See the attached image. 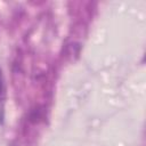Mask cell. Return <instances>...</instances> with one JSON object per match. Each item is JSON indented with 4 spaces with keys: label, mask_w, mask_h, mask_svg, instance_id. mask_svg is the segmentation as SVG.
<instances>
[{
    "label": "cell",
    "mask_w": 146,
    "mask_h": 146,
    "mask_svg": "<svg viewBox=\"0 0 146 146\" xmlns=\"http://www.w3.org/2000/svg\"><path fill=\"white\" fill-rule=\"evenodd\" d=\"M5 94V84H3V76H2V72L0 68V99H2Z\"/></svg>",
    "instance_id": "obj_1"
}]
</instances>
